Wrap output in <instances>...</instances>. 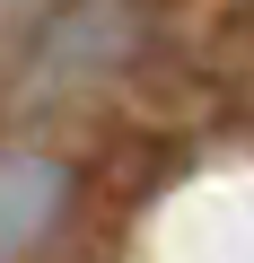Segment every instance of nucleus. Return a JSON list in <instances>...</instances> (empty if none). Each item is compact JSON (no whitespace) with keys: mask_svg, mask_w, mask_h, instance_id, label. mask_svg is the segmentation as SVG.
I'll return each instance as SVG.
<instances>
[{"mask_svg":"<svg viewBox=\"0 0 254 263\" xmlns=\"http://www.w3.org/2000/svg\"><path fill=\"white\" fill-rule=\"evenodd\" d=\"M62 193H70V176H62L53 158H0V263L27 254V246L53 228Z\"/></svg>","mask_w":254,"mask_h":263,"instance_id":"nucleus-1","label":"nucleus"}]
</instances>
